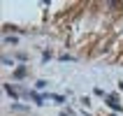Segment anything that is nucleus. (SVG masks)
<instances>
[{"label": "nucleus", "instance_id": "nucleus-2", "mask_svg": "<svg viewBox=\"0 0 123 116\" xmlns=\"http://www.w3.org/2000/svg\"><path fill=\"white\" fill-rule=\"evenodd\" d=\"M107 104H109V107H111L114 111H123V107L116 102V100H114V95H109V98H107Z\"/></svg>", "mask_w": 123, "mask_h": 116}, {"label": "nucleus", "instance_id": "nucleus-6", "mask_svg": "<svg viewBox=\"0 0 123 116\" xmlns=\"http://www.w3.org/2000/svg\"><path fill=\"white\" fill-rule=\"evenodd\" d=\"M49 100H54V102H63V100H65V98H63V95H56V93H49Z\"/></svg>", "mask_w": 123, "mask_h": 116}, {"label": "nucleus", "instance_id": "nucleus-11", "mask_svg": "<svg viewBox=\"0 0 123 116\" xmlns=\"http://www.w3.org/2000/svg\"><path fill=\"white\" fill-rule=\"evenodd\" d=\"M81 104H84V107H88V104H91V98L84 95V98H81Z\"/></svg>", "mask_w": 123, "mask_h": 116}, {"label": "nucleus", "instance_id": "nucleus-3", "mask_svg": "<svg viewBox=\"0 0 123 116\" xmlns=\"http://www.w3.org/2000/svg\"><path fill=\"white\" fill-rule=\"evenodd\" d=\"M30 98L35 100V104H44V95H40V93H35V91H33V93H30Z\"/></svg>", "mask_w": 123, "mask_h": 116}, {"label": "nucleus", "instance_id": "nucleus-9", "mask_svg": "<svg viewBox=\"0 0 123 116\" xmlns=\"http://www.w3.org/2000/svg\"><path fill=\"white\" fill-rule=\"evenodd\" d=\"M12 109H14V111H23L26 107H23V104H12Z\"/></svg>", "mask_w": 123, "mask_h": 116}, {"label": "nucleus", "instance_id": "nucleus-5", "mask_svg": "<svg viewBox=\"0 0 123 116\" xmlns=\"http://www.w3.org/2000/svg\"><path fill=\"white\" fill-rule=\"evenodd\" d=\"M5 44H19V37H12V35H5Z\"/></svg>", "mask_w": 123, "mask_h": 116}, {"label": "nucleus", "instance_id": "nucleus-8", "mask_svg": "<svg viewBox=\"0 0 123 116\" xmlns=\"http://www.w3.org/2000/svg\"><path fill=\"white\" fill-rule=\"evenodd\" d=\"M58 61H61V63H68V61H74V58H72V56H68V54H63Z\"/></svg>", "mask_w": 123, "mask_h": 116}, {"label": "nucleus", "instance_id": "nucleus-7", "mask_svg": "<svg viewBox=\"0 0 123 116\" xmlns=\"http://www.w3.org/2000/svg\"><path fill=\"white\" fill-rule=\"evenodd\" d=\"M47 84H49V81H44V79H40V81L35 84V88H37V91H44V88H47Z\"/></svg>", "mask_w": 123, "mask_h": 116}, {"label": "nucleus", "instance_id": "nucleus-10", "mask_svg": "<svg viewBox=\"0 0 123 116\" xmlns=\"http://www.w3.org/2000/svg\"><path fill=\"white\" fill-rule=\"evenodd\" d=\"M49 58H51V51H44V56H42V61L49 63Z\"/></svg>", "mask_w": 123, "mask_h": 116}, {"label": "nucleus", "instance_id": "nucleus-4", "mask_svg": "<svg viewBox=\"0 0 123 116\" xmlns=\"http://www.w3.org/2000/svg\"><path fill=\"white\" fill-rule=\"evenodd\" d=\"M26 72H28L26 67H16V72H14V77H16V79H23V77H26Z\"/></svg>", "mask_w": 123, "mask_h": 116}, {"label": "nucleus", "instance_id": "nucleus-1", "mask_svg": "<svg viewBox=\"0 0 123 116\" xmlns=\"http://www.w3.org/2000/svg\"><path fill=\"white\" fill-rule=\"evenodd\" d=\"M2 86H5V91L9 93V95H12V100H14V102H19V93H16V88H14L12 84H2Z\"/></svg>", "mask_w": 123, "mask_h": 116}, {"label": "nucleus", "instance_id": "nucleus-12", "mask_svg": "<svg viewBox=\"0 0 123 116\" xmlns=\"http://www.w3.org/2000/svg\"><path fill=\"white\" fill-rule=\"evenodd\" d=\"M118 88H121V91H123V81H121V84H118Z\"/></svg>", "mask_w": 123, "mask_h": 116}]
</instances>
